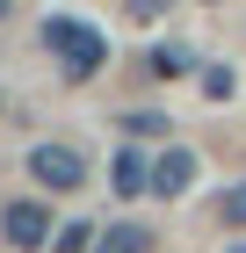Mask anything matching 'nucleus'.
I'll return each mask as SVG.
<instances>
[{
	"instance_id": "obj_9",
	"label": "nucleus",
	"mask_w": 246,
	"mask_h": 253,
	"mask_svg": "<svg viewBox=\"0 0 246 253\" xmlns=\"http://www.w3.org/2000/svg\"><path fill=\"white\" fill-rule=\"evenodd\" d=\"M152 73H159V80H181V73H189V51H174V43L152 51Z\"/></svg>"
},
{
	"instance_id": "obj_10",
	"label": "nucleus",
	"mask_w": 246,
	"mask_h": 253,
	"mask_svg": "<svg viewBox=\"0 0 246 253\" xmlns=\"http://www.w3.org/2000/svg\"><path fill=\"white\" fill-rule=\"evenodd\" d=\"M123 130H131V137H159L167 116H159V109H138V116H123Z\"/></svg>"
},
{
	"instance_id": "obj_1",
	"label": "nucleus",
	"mask_w": 246,
	"mask_h": 253,
	"mask_svg": "<svg viewBox=\"0 0 246 253\" xmlns=\"http://www.w3.org/2000/svg\"><path fill=\"white\" fill-rule=\"evenodd\" d=\"M44 43H51V58L65 65L73 80H95L101 65H109L101 29H95V22H80V15H51V22H44Z\"/></svg>"
},
{
	"instance_id": "obj_7",
	"label": "nucleus",
	"mask_w": 246,
	"mask_h": 253,
	"mask_svg": "<svg viewBox=\"0 0 246 253\" xmlns=\"http://www.w3.org/2000/svg\"><path fill=\"white\" fill-rule=\"evenodd\" d=\"M203 94L210 101H232V94H239V73H232V65H210V73H203Z\"/></svg>"
},
{
	"instance_id": "obj_8",
	"label": "nucleus",
	"mask_w": 246,
	"mask_h": 253,
	"mask_svg": "<svg viewBox=\"0 0 246 253\" xmlns=\"http://www.w3.org/2000/svg\"><path fill=\"white\" fill-rule=\"evenodd\" d=\"M95 239H101L95 224H65V232H58L51 246H58V253H95Z\"/></svg>"
},
{
	"instance_id": "obj_2",
	"label": "nucleus",
	"mask_w": 246,
	"mask_h": 253,
	"mask_svg": "<svg viewBox=\"0 0 246 253\" xmlns=\"http://www.w3.org/2000/svg\"><path fill=\"white\" fill-rule=\"evenodd\" d=\"M29 181H44L51 195H73V188H87V159L73 145H37L29 152Z\"/></svg>"
},
{
	"instance_id": "obj_5",
	"label": "nucleus",
	"mask_w": 246,
	"mask_h": 253,
	"mask_svg": "<svg viewBox=\"0 0 246 253\" xmlns=\"http://www.w3.org/2000/svg\"><path fill=\"white\" fill-rule=\"evenodd\" d=\"M109 188H116V195H152V167L131 152V145L109 159Z\"/></svg>"
},
{
	"instance_id": "obj_6",
	"label": "nucleus",
	"mask_w": 246,
	"mask_h": 253,
	"mask_svg": "<svg viewBox=\"0 0 246 253\" xmlns=\"http://www.w3.org/2000/svg\"><path fill=\"white\" fill-rule=\"evenodd\" d=\"M95 253H152V232L145 224H116V232H101Z\"/></svg>"
},
{
	"instance_id": "obj_4",
	"label": "nucleus",
	"mask_w": 246,
	"mask_h": 253,
	"mask_svg": "<svg viewBox=\"0 0 246 253\" xmlns=\"http://www.w3.org/2000/svg\"><path fill=\"white\" fill-rule=\"evenodd\" d=\"M196 188V152L189 145H174V152L152 159V195H189Z\"/></svg>"
},
{
	"instance_id": "obj_12",
	"label": "nucleus",
	"mask_w": 246,
	"mask_h": 253,
	"mask_svg": "<svg viewBox=\"0 0 246 253\" xmlns=\"http://www.w3.org/2000/svg\"><path fill=\"white\" fill-rule=\"evenodd\" d=\"M0 15H7V0H0Z\"/></svg>"
},
{
	"instance_id": "obj_3",
	"label": "nucleus",
	"mask_w": 246,
	"mask_h": 253,
	"mask_svg": "<svg viewBox=\"0 0 246 253\" xmlns=\"http://www.w3.org/2000/svg\"><path fill=\"white\" fill-rule=\"evenodd\" d=\"M0 232H7V246H51V210H44V203H7V210H0Z\"/></svg>"
},
{
	"instance_id": "obj_11",
	"label": "nucleus",
	"mask_w": 246,
	"mask_h": 253,
	"mask_svg": "<svg viewBox=\"0 0 246 253\" xmlns=\"http://www.w3.org/2000/svg\"><path fill=\"white\" fill-rule=\"evenodd\" d=\"M225 217H232V224H246V188H232V195H225Z\"/></svg>"
}]
</instances>
